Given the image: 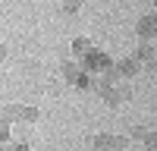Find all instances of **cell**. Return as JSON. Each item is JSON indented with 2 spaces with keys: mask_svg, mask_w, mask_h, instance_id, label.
I'll return each mask as SVG.
<instances>
[{
  "mask_svg": "<svg viewBox=\"0 0 157 151\" xmlns=\"http://www.w3.org/2000/svg\"><path fill=\"white\" fill-rule=\"evenodd\" d=\"M110 66H113V60L104 54V50H98V47H94V50H91V54L82 60V69H85V72H107Z\"/></svg>",
  "mask_w": 157,
  "mask_h": 151,
  "instance_id": "obj_1",
  "label": "cell"
},
{
  "mask_svg": "<svg viewBox=\"0 0 157 151\" xmlns=\"http://www.w3.org/2000/svg\"><path fill=\"white\" fill-rule=\"evenodd\" d=\"M135 32L141 41H151V38H157V13H148V16H141L138 25H135Z\"/></svg>",
  "mask_w": 157,
  "mask_h": 151,
  "instance_id": "obj_2",
  "label": "cell"
},
{
  "mask_svg": "<svg viewBox=\"0 0 157 151\" xmlns=\"http://www.w3.org/2000/svg\"><path fill=\"white\" fill-rule=\"evenodd\" d=\"M91 145H94L98 151H120V135H107V132H101L91 138Z\"/></svg>",
  "mask_w": 157,
  "mask_h": 151,
  "instance_id": "obj_3",
  "label": "cell"
},
{
  "mask_svg": "<svg viewBox=\"0 0 157 151\" xmlns=\"http://www.w3.org/2000/svg\"><path fill=\"white\" fill-rule=\"evenodd\" d=\"M98 91H101V98L107 101L110 107H120V104H123V98L129 95V91H116V88H110V85H98Z\"/></svg>",
  "mask_w": 157,
  "mask_h": 151,
  "instance_id": "obj_4",
  "label": "cell"
},
{
  "mask_svg": "<svg viewBox=\"0 0 157 151\" xmlns=\"http://www.w3.org/2000/svg\"><path fill=\"white\" fill-rule=\"evenodd\" d=\"M138 66H141V63H138L135 57H126V60H120V63H116V72H120L123 79H132V76L138 72Z\"/></svg>",
  "mask_w": 157,
  "mask_h": 151,
  "instance_id": "obj_5",
  "label": "cell"
},
{
  "mask_svg": "<svg viewBox=\"0 0 157 151\" xmlns=\"http://www.w3.org/2000/svg\"><path fill=\"white\" fill-rule=\"evenodd\" d=\"M0 120H6V123L22 120V104H3L0 107Z\"/></svg>",
  "mask_w": 157,
  "mask_h": 151,
  "instance_id": "obj_6",
  "label": "cell"
},
{
  "mask_svg": "<svg viewBox=\"0 0 157 151\" xmlns=\"http://www.w3.org/2000/svg\"><path fill=\"white\" fill-rule=\"evenodd\" d=\"M91 50H94V47H91V41H88V38H75V41H72V54H75L78 60H85Z\"/></svg>",
  "mask_w": 157,
  "mask_h": 151,
  "instance_id": "obj_7",
  "label": "cell"
},
{
  "mask_svg": "<svg viewBox=\"0 0 157 151\" xmlns=\"http://www.w3.org/2000/svg\"><path fill=\"white\" fill-rule=\"evenodd\" d=\"M72 85L78 88V91H88V88H94V82H91V72H85V69H82V72L72 79Z\"/></svg>",
  "mask_w": 157,
  "mask_h": 151,
  "instance_id": "obj_8",
  "label": "cell"
},
{
  "mask_svg": "<svg viewBox=\"0 0 157 151\" xmlns=\"http://www.w3.org/2000/svg\"><path fill=\"white\" fill-rule=\"evenodd\" d=\"M135 60H138V63H154V47L145 41V44L135 50Z\"/></svg>",
  "mask_w": 157,
  "mask_h": 151,
  "instance_id": "obj_9",
  "label": "cell"
},
{
  "mask_svg": "<svg viewBox=\"0 0 157 151\" xmlns=\"http://www.w3.org/2000/svg\"><path fill=\"white\" fill-rule=\"evenodd\" d=\"M78 72H82V66H75V63H63V76H66V79H69V82L75 79V76H78Z\"/></svg>",
  "mask_w": 157,
  "mask_h": 151,
  "instance_id": "obj_10",
  "label": "cell"
},
{
  "mask_svg": "<svg viewBox=\"0 0 157 151\" xmlns=\"http://www.w3.org/2000/svg\"><path fill=\"white\" fill-rule=\"evenodd\" d=\"M145 148H148V151H157V129H148V135H145Z\"/></svg>",
  "mask_w": 157,
  "mask_h": 151,
  "instance_id": "obj_11",
  "label": "cell"
},
{
  "mask_svg": "<svg viewBox=\"0 0 157 151\" xmlns=\"http://www.w3.org/2000/svg\"><path fill=\"white\" fill-rule=\"evenodd\" d=\"M38 120V107H22V123H35Z\"/></svg>",
  "mask_w": 157,
  "mask_h": 151,
  "instance_id": "obj_12",
  "label": "cell"
},
{
  "mask_svg": "<svg viewBox=\"0 0 157 151\" xmlns=\"http://www.w3.org/2000/svg\"><path fill=\"white\" fill-rule=\"evenodd\" d=\"M6 138H10V123L0 120V145H6Z\"/></svg>",
  "mask_w": 157,
  "mask_h": 151,
  "instance_id": "obj_13",
  "label": "cell"
},
{
  "mask_svg": "<svg viewBox=\"0 0 157 151\" xmlns=\"http://www.w3.org/2000/svg\"><path fill=\"white\" fill-rule=\"evenodd\" d=\"M82 3H85V0H63V10H66V13H75Z\"/></svg>",
  "mask_w": 157,
  "mask_h": 151,
  "instance_id": "obj_14",
  "label": "cell"
},
{
  "mask_svg": "<svg viewBox=\"0 0 157 151\" xmlns=\"http://www.w3.org/2000/svg\"><path fill=\"white\" fill-rule=\"evenodd\" d=\"M145 135H148L145 126H135V129H132V138H141V142H145Z\"/></svg>",
  "mask_w": 157,
  "mask_h": 151,
  "instance_id": "obj_15",
  "label": "cell"
},
{
  "mask_svg": "<svg viewBox=\"0 0 157 151\" xmlns=\"http://www.w3.org/2000/svg\"><path fill=\"white\" fill-rule=\"evenodd\" d=\"M10 151H32L29 142H16V145H10Z\"/></svg>",
  "mask_w": 157,
  "mask_h": 151,
  "instance_id": "obj_16",
  "label": "cell"
},
{
  "mask_svg": "<svg viewBox=\"0 0 157 151\" xmlns=\"http://www.w3.org/2000/svg\"><path fill=\"white\" fill-rule=\"evenodd\" d=\"M0 60H6V47L3 44H0Z\"/></svg>",
  "mask_w": 157,
  "mask_h": 151,
  "instance_id": "obj_17",
  "label": "cell"
},
{
  "mask_svg": "<svg viewBox=\"0 0 157 151\" xmlns=\"http://www.w3.org/2000/svg\"><path fill=\"white\" fill-rule=\"evenodd\" d=\"M0 151H10V148H6V145H0Z\"/></svg>",
  "mask_w": 157,
  "mask_h": 151,
  "instance_id": "obj_18",
  "label": "cell"
},
{
  "mask_svg": "<svg viewBox=\"0 0 157 151\" xmlns=\"http://www.w3.org/2000/svg\"><path fill=\"white\" fill-rule=\"evenodd\" d=\"M154 3H157V0H154Z\"/></svg>",
  "mask_w": 157,
  "mask_h": 151,
  "instance_id": "obj_19",
  "label": "cell"
}]
</instances>
